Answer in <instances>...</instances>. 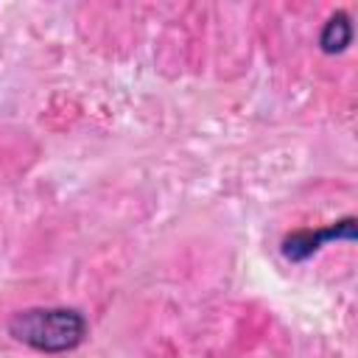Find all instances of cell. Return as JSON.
<instances>
[{
  "label": "cell",
  "mask_w": 358,
  "mask_h": 358,
  "mask_svg": "<svg viewBox=\"0 0 358 358\" xmlns=\"http://www.w3.org/2000/svg\"><path fill=\"white\" fill-rule=\"evenodd\" d=\"M8 333L36 352L62 355L87 338V319L76 308H28L11 316Z\"/></svg>",
  "instance_id": "obj_1"
},
{
  "label": "cell",
  "mask_w": 358,
  "mask_h": 358,
  "mask_svg": "<svg viewBox=\"0 0 358 358\" xmlns=\"http://www.w3.org/2000/svg\"><path fill=\"white\" fill-rule=\"evenodd\" d=\"M333 241H355V218L352 215L338 218V221L327 224L324 229H299V232L288 235L282 241V255L291 263H302Z\"/></svg>",
  "instance_id": "obj_2"
},
{
  "label": "cell",
  "mask_w": 358,
  "mask_h": 358,
  "mask_svg": "<svg viewBox=\"0 0 358 358\" xmlns=\"http://www.w3.org/2000/svg\"><path fill=\"white\" fill-rule=\"evenodd\" d=\"M350 39H352L350 17H347L344 11H338V14H333V17L324 22V28H322V34H319V48H322L324 53H338V50H344V48L350 45Z\"/></svg>",
  "instance_id": "obj_3"
}]
</instances>
